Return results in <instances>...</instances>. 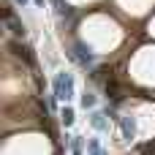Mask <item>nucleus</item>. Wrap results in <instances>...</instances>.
Wrapping results in <instances>:
<instances>
[{
	"instance_id": "obj_10",
	"label": "nucleus",
	"mask_w": 155,
	"mask_h": 155,
	"mask_svg": "<svg viewBox=\"0 0 155 155\" xmlns=\"http://www.w3.org/2000/svg\"><path fill=\"white\" fill-rule=\"evenodd\" d=\"M82 106H84V109H90V106H95V95H90V93H84V95H82Z\"/></svg>"
},
{
	"instance_id": "obj_2",
	"label": "nucleus",
	"mask_w": 155,
	"mask_h": 155,
	"mask_svg": "<svg viewBox=\"0 0 155 155\" xmlns=\"http://www.w3.org/2000/svg\"><path fill=\"white\" fill-rule=\"evenodd\" d=\"M3 16H5V27H8L16 38H25V25L14 16V11H11V8H5V11H3Z\"/></svg>"
},
{
	"instance_id": "obj_6",
	"label": "nucleus",
	"mask_w": 155,
	"mask_h": 155,
	"mask_svg": "<svg viewBox=\"0 0 155 155\" xmlns=\"http://www.w3.org/2000/svg\"><path fill=\"white\" fill-rule=\"evenodd\" d=\"M54 5H57V14H60L63 19H71V16H74V8H71L65 0H54Z\"/></svg>"
},
{
	"instance_id": "obj_4",
	"label": "nucleus",
	"mask_w": 155,
	"mask_h": 155,
	"mask_svg": "<svg viewBox=\"0 0 155 155\" xmlns=\"http://www.w3.org/2000/svg\"><path fill=\"white\" fill-rule=\"evenodd\" d=\"M123 136H125V142H134V136H136V123H134V117H123Z\"/></svg>"
},
{
	"instance_id": "obj_3",
	"label": "nucleus",
	"mask_w": 155,
	"mask_h": 155,
	"mask_svg": "<svg viewBox=\"0 0 155 155\" xmlns=\"http://www.w3.org/2000/svg\"><path fill=\"white\" fill-rule=\"evenodd\" d=\"M74 60H79L82 65H90V63H93V54H90V49H87L84 44H76V46H74Z\"/></svg>"
},
{
	"instance_id": "obj_5",
	"label": "nucleus",
	"mask_w": 155,
	"mask_h": 155,
	"mask_svg": "<svg viewBox=\"0 0 155 155\" xmlns=\"http://www.w3.org/2000/svg\"><path fill=\"white\" fill-rule=\"evenodd\" d=\"M90 123H93V128H98V131H106V128H109V123H106V114H104V112H93Z\"/></svg>"
},
{
	"instance_id": "obj_1",
	"label": "nucleus",
	"mask_w": 155,
	"mask_h": 155,
	"mask_svg": "<svg viewBox=\"0 0 155 155\" xmlns=\"http://www.w3.org/2000/svg\"><path fill=\"white\" fill-rule=\"evenodd\" d=\"M54 98H60V101H71L74 98V76L71 74H57L54 76Z\"/></svg>"
},
{
	"instance_id": "obj_8",
	"label": "nucleus",
	"mask_w": 155,
	"mask_h": 155,
	"mask_svg": "<svg viewBox=\"0 0 155 155\" xmlns=\"http://www.w3.org/2000/svg\"><path fill=\"white\" fill-rule=\"evenodd\" d=\"M82 147H84V139L82 136H71V155H82Z\"/></svg>"
},
{
	"instance_id": "obj_13",
	"label": "nucleus",
	"mask_w": 155,
	"mask_h": 155,
	"mask_svg": "<svg viewBox=\"0 0 155 155\" xmlns=\"http://www.w3.org/2000/svg\"><path fill=\"white\" fill-rule=\"evenodd\" d=\"M35 5H44V0H35Z\"/></svg>"
},
{
	"instance_id": "obj_12",
	"label": "nucleus",
	"mask_w": 155,
	"mask_h": 155,
	"mask_svg": "<svg viewBox=\"0 0 155 155\" xmlns=\"http://www.w3.org/2000/svg\"><path fill=\"white\" fill-rule=\"evenodd\" d=\"M14 3H19V5H27V0H14Z\"/></svg>"
},
{
	"instance_id": "obj_7",
	"label": "nucleus",
	"mask_w": 155,
	"mask_h": 155,
	"mask_svg": "<svg viewBox=\"0 0 155 155\" xmlns=\"http://www.w3.org/2000/svg\"><path fill=\"white\" fill-rule=\"evenodd\" d=\"M87 153H90V155H106L98 139H87Z\"/></svg>"
},
{
	"instance_id": "obj_11",
	"label": "nucleus",
	"mask_w": 155,
	"mask_h": 155,
	"mask_svg": "<svg viewBox=\"0 0 155 155\" xmlns=\"http://www.w3.org/2000/svg\"><path fill=\"white\" fill-rule=\"evenodd\" d=\"M142 155H155V142H150V144H144V150H142Z\"/></svg>"
},
{
	"instance_id": "obj_9",
	"label": "nucleus",
	"mask_w": 155,
	"mask_h": 155,
	"mask_svg": "<svg viewBox=\"0 0 155 155\" xmlns=\"http://www.w3.org/2000/svg\"><path fill=\"white\" fill-rule=\"evenodd\" d=\"M60 120H63V125H71V123L76 120V114H74V109H71V106H65V109L60 112Z\"/></svg>"
}]
</instances>
